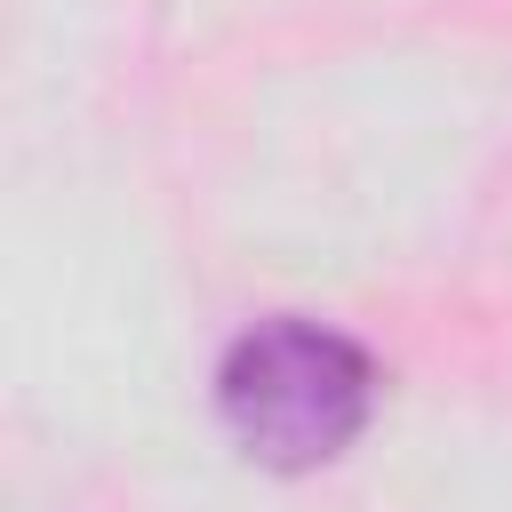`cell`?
<instances>
[{"label": "cell", "mask_w": 512, "mask_h": 512, "mask_svg": "<svg viewBox=\"0 0 512 512\" xmlns=\"http://www.w3.org/2000/svg\"><path fill=\"white\" fill-rule=\"evenodd\" d=\"M368 400H376V360L352 336L296 312L256 320L216 368V408L232 440L280 472H312L336 448H352L368 424Z\"/></svg>", "instance_id": "cell-1"}]
</instances>
